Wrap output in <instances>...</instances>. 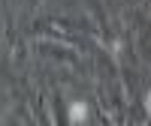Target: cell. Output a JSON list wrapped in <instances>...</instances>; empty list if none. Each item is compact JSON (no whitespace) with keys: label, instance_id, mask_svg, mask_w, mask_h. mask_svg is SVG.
Listing matches in <instances>:
<instances>
[{"label":"cell","instance_id":"cell-1","mask_svg":"<svg viewBox=\"0 0 151 126\" xmlns=\"http://www.w3.org/2000/svg\"><path fill=\"white\" fill-rule=\"evenodd\" d=\"M88 117V105L85 102H73V108H70V120L73 123H82Z\"/></svg>","mask_w":151,"mask_h":126}]
</instances>
